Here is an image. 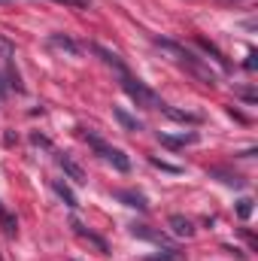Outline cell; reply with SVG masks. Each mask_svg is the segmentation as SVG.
Returning <instances> with one entry per match:
<instances>
[{
	"instance_id": "cell-18",
	"label": "cell",
	"mask_w": 258,
	"mask_h": 261,
	"mask_svg": "<svg viewBox=\"0 0 258 261\" xmlns=\"http://www.w3.org/2000/svg\"><path fill=\"white\" fill-rule=\"evenodd\" d=\"M252 210H255V200H252V197H240V200H237V216H240L243 222L252 216Z\"/></svg>"
},
{
	"instance_id": "cell-14",
	"label": "cell",
	"mask_w": 258,
	"mask_h": 261,
	"mask_svg": "<svg viewBox=\"0 0 258 261\" xmlns=\"http://www.w3.org/2000/svg\"><path fill=\"white\" fill-rule=\"evenodd\" d=\"M197 46H200V49H203L207 55H213V61H219V64H222V70H231V64L225 61V55H222V52H219V49H216L213 43H207V40H197Z\"/></svg>"
},
{
	"instance_id": "cell-20",
	"label": "cell",
	"mask_w": 258,
	"mask_h": 261,
	"mask_svg": "<svg viewBox=\"0 0 258 261\" xmlns=\"http://www.w3.org/2000/svg\"><path fill=\"white\" fill-rule=\"evenodd\" d=\"M55 3H67V6H88L91 0H55Z\"/></svg>"
},
{
	"instance_id": "cell-19",
	"label": "cell",
	"mask_w": 258,
	"mask_h": 261,
	"mask_svg": "<svg viewBox=\"0 0 258 261\" xmlns=\"http://www.w3.org/2000/svg\"><path fill=\"white\" fill-rule=\"evenodd\" d=\"M158 170H164V173H179V167H173V164H167V161H161V158H149Z\"/></svg>"
},
{
	"instance_id": "cell-8",
	"label": "cell",
	"mask_w": 258,
	"mask_h": 261,
	"mask_svg": "<svg viewBox=\"0 0 258 261\" xmlns=\"http://www.w3.org/2000/svg\"><path fill=\"white\" fill-rule=\"evenodd\" d=\"M113 116H116V122H119L125 130H134V134L143 130V122H140L137 116H131L128 110H122V107H113Z\"/></svg>"
},
{
	"instance_id": "cell-13",
	"label": "cell",
	"mask_w": 258,
	"mask_h": 261,
	"mask_svg": "<svg viewBox=\"0 0 258 261\" xmlns=\"http://www.w3.org/2000/svg\"><path fill=\"white\" fill-rule=\"evenodd\" d=\"M164 116H170L173 122H186V125H197L200 122V116H194V113H179V110H170L167 103H164V110H161Z\"/></svg>"
},
{
	"instance_id": "cell-6",
	"label": "cell",
	"mask_w": 258,
	"mask_h": 261,
	"mask_svg": "<svg viewBox=\"0 0 258 261\" xmlns=\"http://www.w3.org/2000/svg\"><path fill=\"white\" fill-rule=\"evenodd\" d=\"M46 46H49V49H58V52H67V55H79V43H73L64 34H52V37L46 40Z\"/></svg>"
},
{
	"instance_id": "cell-9",
	"label": "cell",
	"mask_w": 258,
	"mask_h": 261,
	"mask_svg": "<svg viewBox=\"0 0 258 261\" xmlns=\"http://www.w3.org/2000/svg\"><path fill=\"white\" fill-rule=\"evenodd\" d=\"M131 234H134V237H140V240H152V243H161V246L167 243V237H164V234H158V231H152L149 225H137V222H134V225H131Z\"/></svg>"
},
{
	"instance_id": "cell-1",
	"label": "cell",
	"mask_w": 258,
	"mask_h": 261,
	"mask_svg": "<svg viewBox=\"0 0 258 261\" xmlns=\"http://www.w3.org/2000/svg\"><path fill=\"white\" fill-rule=\"evenodd\" d=\"M155 46H161L164 52H170L173 61H176L179 67H186L192 76H197L203 85H210V88L216 85V73L203 64V58H197L192 49H186V46H179V43H173V40H155Z\"/></svg>"
},
{
	"instance_id": "cell-11",
	"label": "cell",
	"mask_w": 258,
	"mask_h": 261,
	"mask_svg": "<svg viewBox=\"0 0 258 261\" xmlns=\"http://www.w3.org/2000/svg\"><path fill=\"white\" fill-rule=\"evenodd\" d=\"M91 52H97V55H100V58H104V61H107V64L113 67V70H116V73H122V70H128V67H125V61H122V58H119V55H116V52H110V49H104V46H97V43H94V46H91Z\"/></svg>"
},
{
	"instance_id": "cell-21",
	"label": "cell",
	"mask_w": 258,
	"mask_h": 261,
	"mask_svg": "<svg viewBox=\"0 0 258 261\" xmlns=\"http://www.w3.org/2000/svg\"><path fill=\"white\" fill-rule=\"evenodd\" d=\"M146 261H183L179 255H155V258H146Z\"/></svg>"
},
{
	"instance_id": "cell-23",
	"label": "cell",
	"mask_w": 258,
	"mask_h": 261,
	"mask_svg": "<svg viewBox=\"0 0 258 261\" xmlns=\"http://www.w3.org/2000/svg\"><path fill=\"white\" fill-rule=\"evenodd\" d=\"M34 143H37V146H49V140H46V137H40V134H34Z\"/></svg>"
},
{
	"instance_id": "cell-25",
	"label": "cell",
	"mask_w": 258,
	"mask_h": 261,
	"mask_svg": "<svg viewBox=\"0 0 258 261\" xmlns=\"http://www.w3.org/2000/svg\"><path fill=\"white\" fill-rule=\"evenodd\" d=\"M0 213H3V206H0Z\"/></svg>"
},
{
	"instance_id": "cell-3",
	"label": "cell",
	"mask_w": 258,
	"mask_h": 261,
	"mask_svg": "<svg viewBox=\"0 0 258 261\" xmlns=\"http://www.w3.org/2000/svg\"><path fill=\"white\" fill-rule=\"evenodd\" d=\"M82 137H85V140H88V146H91L97 155H104V158H107V161H110V164L119 170V173H128V170H131V158L122 152V149H113V146H107V143H104L100 137H94L91 130H82Z\"/></svg>"
},
{
	"instance_id": "cell-17",
	"label": "cell",
	"mask_w": 258,
	"mask_h": 261,
	"mask_svg": "<svg viewBox=\"0 0 258 261\" xmlns=\"http://www.w3.org/2000/svg\"><path fill=\"white\" fill-rule=\"evenodd\" d=\"M210 176H222V182H225V186H231V189H243V186H246V179L231 176V173H225V170H210Z\"/></svg>"
},
{
	"instance_id": "cell-10",
	"label": "cell",
	"mask_w": 258,
	"mask_h": 261,
	"mask_svg": "<svg viewBox=\"0 0 258 261\" xmlns=\"http://www.w3.org/2000/svg\"><path fill=\"white\" fill-rule=\"evenodd\" d=\"M170 228H173V234L176 237H194V225L186 219V216H170Z\"/></svg>"
},
{
	"instance_id": "cell-16",
	"label": "cell",
	"mask_w": 258,
	"mask_h": 261,
	"mask_svg": "<svg viewBox=\"0 0 258 261\" xmlns=\"http://www.w3.org/2000/svg\"><path fill=\"white\" fill-rule=\"evenodd\" d=\"M0 228L6 231V237H15L18 234V222H15V216H9L6 210L0 213Z\"/></svg>"
},
{
	"instance_id": "cell-7",
	"label": "cell",
	"mask_w": 258,
	"mask_h": 261,
	"mask_svg": "<svg viewBox=\"0 0 258 261\" xmlns=\"http://www.w3.org/2000/svg\"><path fill=\"white\" fill-rule=\"evenodd\" d=\"M58 164H61V170H64L73 182H79V186H85V182H88V179H85V170H82L76 161H70L67 155H58Z\"/></svg>"
},
{
	"instance_id": "cell-4",
	"label": "cell",
	"mask_w": 258,
	"mask_h": 261,
	"mask_svg": "<svg viewBox=\"0 0 258 261\" xmlns=\"http://www.w3.org/2000/svg\"><path fill=\"white\" fill-rule=\"evenodd\" d=\"M158 143L161 146H167V149H183V146H192L197 143V134L194 130H183V134H158Z\"/></svg>"
},
{
	"instance_id": "cell-24",
	"label": "cell",
	"mask_w": 258,
	"mask_h": 261,
	"mask_svg": "<svg viewBox=\"0 0 258 261\" xmlns=\"http://www.w3.org/2000/svg\"><path fill=\"white\" fill-rule=\"evenodd\" d=\"M6 94V82H3V76H0V97Z\"/></svg>"
},
{
	"instance_id": "cell-2",
	"label": "cell",
	"mask_w": 258,
	"mask_h": 261,
	"mask_svg": "<svg viewBox=\"0 0 258 261\" xmlns=\"http://www.w3.org/2000/svg\"><path fill=\"white\" fill-rule=\"evenodd\" d=\"M119 82H122L125 94H128L137 107H146V110H164V100H161L152 88H146L137 76H131L128 70H122V73H119Z\"/></svg>"
},
{
	"instance_id": "cell-12",
	"label": "cell",
	"mask_w": 258,
	"mask_h": 261,
	"mask_svg": "<svg viewBox=\"0 0 258 261\" xmlns=\"http://www.w3.org/2000/svg\"><path fill=\"white\" fill-rule=\"evenodd\" d=\"M55 192H58V197L64 200V203L70 206V210H76V206H79V200H76V195H73V189H70L67 182H61V179H55Z\"/></svg>"
},
{
	"instance_id": "cell-15",
	"label": "cell",
	"mask_w": 258,
	"mask_h": 261,
	"mask_svg": "<svg viewBox=\"0 0 258 261\" xmlns=\"http://www.w3.org/2000/svg\"><path fill=\"white\" fill-rule=\"evenodd\" d=\"M70 228H73V231H76V234H79V237H85V240H91V243H94V246H97V249H100V252H107V243H104V240H100V237H94V234H88V231H85V228H82V225H79V222H76V219H73V222H70Z\"/></svg>"
},
{
	"instance_id": "cell-22",
	"label": "cell",
	"mask_w": 258,
	"mask_h": 261,
	"mask_svg": "<svg viewBox=\"0 0 258 261\" xmlns=\"http://www.w3.org/2000/svg\"><path fill=\"white\" fill-rule=\"evenodd\" d=\"M255 58H258L255 52H249V58H246V70H255V67H258V61H255Z\"/></svg>"
},
{
	"instance_id": "cell-5",
	"label": "cell",
	"mask_w": 258,
	"mask_h": 261,
	"mask_svg": "<svg viewBox=\"0 0 258 261\" xmlns=\"http://www.w3.org/2000/svg\"><path fill=\"white\" fill-rule=\"evenodd\" d=\"M116 200H122L125 206H134V210H140V213H146L149 210V200L146 195H140V192H134V189H122V192H113Z\"/></svg>"
}]
</instances>
